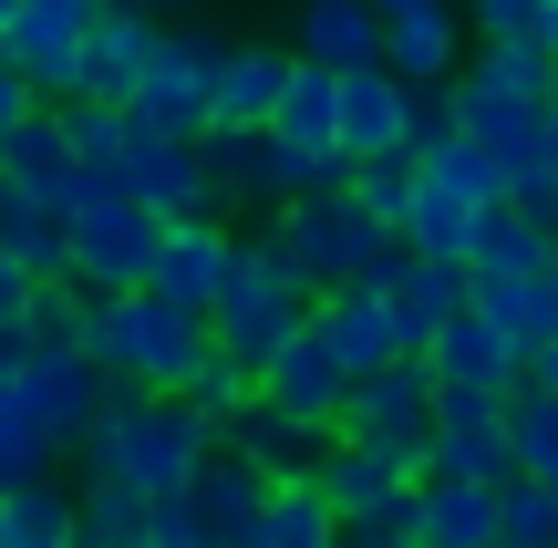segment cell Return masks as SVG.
Returning <instances> with one entry per match:
<instances>
[{
  "instance_id": "23",
  "label": "cell",
  "mask_w": 558,
  "mask_h": 548,
  "mask_svg": "<svg viewBox=\"0 0 558 548\" xmlns=\"http://www.w3.org/2000/svg\"><path fill=\"white\" fill-rule=\"evenodd\" d=\"M476 310L527 352V373H538V352L558 342V290L548 280H518V269H476Z\"/></svg>"
},
{
  "instance_id": "36",
  "label": "cell",
  "mask_w": 558,
  "mask_h": 548,
  "mask_svg": "<svg viewBox=\"0 0 558 548\" xmlns=\"http://www.w3.org/2000/svg\"><path fill=\"white\" fill-rule=\"evenodd\" d=\"M476 218L486 207L445 197V186L424 176V207H414V228H403V248H414V259H465V248H476Z\"/></svg>"
},
{
  "instance_id": "38",
  "label": "cell",
  "mask_w": 558,
  "mask_h": 548,
  "mask_svg": "<svg viewBox=\"0 0 558 548\" xmlns=\"http://www.w3.org/2000/svg\"><path fill=\"white\" fill-rule=\"evenodd\" d=\"M497 425H518V393H476V383L435 393V435H497Z\"/></svg>"
},
{
  "instance_id": "54",
  "label": "cell",
  "mask_w": 558,
  "mask_h": 548,
  "mask_svg": "<svg viewBox=\"0 0 558 548\" xmlns=\"http://www.w3.org/2000/svg\"><path fill=\"white\" fill-rule=\"evenodd\" d=\"M548 290H558V269H548Z\"/></svg>"
},
{
  "instance_id": "6",
  "label": "cell",
  "mask_w": 558,
  "mask_h": 548,
  "mask_svg": "<svg viewBox=\"0 0 558 548\" xmlns=\"http://www.w3.org/2000/svg\"><path fill=\"white\" fill-rule=\"evenodd\" d=\"M228 52H239V41H218V32H166L156 73L135 83V103H124V114H135L145 135L207 145V135H218V83H228Z\"/></svg>"
},
{
  "instance_id": "20",
  "label": "cell",
  "mask_w": 558,
  "mask_h": 548,
  "mask_svg": "<svg viewBox=\"0 0 558 548\" xmlns=\"http://www.w3.org/2000/svg\"><path fill=\"white\" fill-rule=\"evenodd\" d=\"M156 52H166V21H145V11H104L94 52H83V103H135V83L156 73Z\"/></svg>"
},
{
  "instance_id": "55",
  "label": "cell",
  "mask_w": 558,
  "mask_h": 548,
  "mask_svg": "<svg viewBox=\"0 0 558 548\" xmlns=\"http://www.w3.org/2000/svg\"><path fill=\"white\" fill-rule=\"evenodd\" d=\"M414 548H435V538H414Z\"/></svg>"
},
{
  "instance_id": "32",
  "label": "cell",
  "mask_w": 558,
  "mask_h": 548,
  "mask_svg": "<svg viewBox=\"0 0 558 548\" xmlns=\"http://www.w3.org/2000/svg\"><path fill=\"white\" fill-rule=\"evenodd\" d=\"M94 290L83 280H41V301H32V321H21V342H32V363L41 352H94Z\"/></svg>"
},
{
  "instance_id": "37",
  "label": "cell",
  "mask_w": 558,
  "mask_h": 548,
  "mask_svg": "<svg viewBox=\"0 0 558 548\" xmlns=\"http://www.w3.org/2000/svg\"><path fill=\"white\" fill-rule=\"evenodd\" d=\"M518 476L527 487H558V404L548 393H518Z\"/></svg>"
},
{
  "instance_id": "53",
  "label": "cell",
  "mask_w": 558,
  "mask_h": 548,
  "mask_svg": "<svg viewBox=\"0 0 558 548\" xmlns=\"http://www.w3.org/2000/svg\"><path fill=\"white\" fill-rule=\"evenodd\" d=\"M0 186H11V145H0Z\"/></svg>"
},
{
  "instance_id": "41",
  "label": "cell",
  "mask_w": 558,
  "mask_h": 548,
  "mask_svg": "<svg viewBox=\"0 0 558 548\" xmlns=\"http://www.w3.org/2000/svg\"><path fill=\"white\" fill-rule=\"evenodd\" d=\"M507 207H518L527 228H548V239H558V176H548V166H518V197H507Z\"/></svg>"
},
{
  "instance_id": "15",
  "label": "cell",
  "mask_w": 558,
  "mask_h": 548,
  "mask_svg": "<svg viewBox=\"0 0 558 548\" xmlns=\"http://www.w3.org/2000/svg\"><path fill=\"white\" fill-rule=\"evenodd\" d=\"M186 508H197V538H207V548H259L269 508H279V487L248 466V455H228V446H218V466L186 487Z\"/></svg>"
},
{
  "instance_id": "40",
  "label": "cell",
  "mask_w": 558,
  "mask_h": 548,
  "mask_svg": "<svg viewBox=\"0 0 558 548\" xmlns=\"http://www.w3.org/2000/svg\"><path fill=\"white\" fill-rule=\"evenodd\" d=\"M538 11H548V0H465L476 41H538Z\"/></svg>"
},
{
  "instance_id": "47",
  "label": "cell",
  "mask_w": 558,
  "mask_h": 548,
  "mask_svg": "<svg viewBox=\"0 0 558 548\" xmlns=\"http://www.w3.org/2000/svg\"><path fill=\"white\" fill-rule=\"evenodd\" d=\"M538 166H548V176H558V103H548V145H538Z\"/></svg>"
},
{
  "instance_id": "48",
  "label": "cell",
  "mask_w": 558,
  "mask_h": 548,
  "mask_svg": "<svg viewBox=\"0 0 558 548\" xmlns=\"http://www.w3.org/2000/svg\"><path fill=\"white\" fill-rule=\"evenodd\" d=\"M341 548H403V538H373V528H341Z\"/></svg>"
},
{
  "instance_id": "3",
  "label": "cell",
  "mask_w": 558,
  "mask_h": 548,
  "mask_svg": "<svg viewBox=\"0 0 558 548\" xmlns=\"http://www.w3.org/2000/svg\"><path fill=\"white\" fill-rule=\"evenodd\" d=\"M94 363L114 373L124 393H197V373L218 363V331L197 310L156 301V290H124V301L94 310Z\"/></svg>"
},
{
  "instance_id": "35",
  "label": "cell",
  "mask_w": 558,
  "mask_h": 548,
  "mask_svg": "<svg viewBox=\"0 0 558 548\" xmlns=\"http://www.w3.org/2000/svg\"><path fill=\"white\" fill-rule=\"evenodd\" d=\"M352 207H362L373 228H393V239H403V228H414V207H424V166H414V156L362 166V176H352Z\"/></svg>"
},
{
  "instance_id": "34",
  "label": "cell",
  "mask_w": 558,
  "mask_h": 548,
  "mask_svg": "<svg viewBox=\"0 0 558 548\" xmlns=\"http://www.w3.org/2000/svg\"><path fill=\"white\" fill-rule=\"evenodd\" d=\"M259 548H341V508L320 497V476H300V487H279Z\"/></svg>"
},
{
  "instance_id": "46",
  "label": "cell",
  "mask_w": 558,
  "mask_h": 548,
  "mask_svg": "<svg viewBox=\"0 0 558 548\" xmlns=\"http://www.w3.org/2000/svg\"><path fill=\"white\" fill-rule=\"evenodd\" d=\"M527 393H548V404H558V342L538 352V373H527Z\"/></svg>"
},
{
  "instance_id": "14",
  "label": "cell",
  "mask_w": 558,
  "mask_h": 548,
  "mask_svg": "<svg viewBox=\"0 0 558 548\" xmlns=\"http://www.w3.org/2000/svg\"><path fill=\"white\" fill-rule=\"evenodd\" d=\"M228 269H239V228L228 218H197V228H166V248H156V301H177V310H218L228 301Z\"/></svg>"
},
{
  "instance_id": "17",
  "label": "cell",
  "mask_w": 558,
  "mask_h": 548,
  "mask_svg": "<svg viewBox=\"0 0 558 548\" xmlns=\"http://www.w3.org/2000/svg\"><path fill=\"white\" fill-rule=\"evenodd\" d=\"M269 404L290 414V425H311V435H341V414H352V373L331 363L320 331H300V342L269 363Z\"/></svg>"
},
{
  "instance_id": "43",
  "label": "cell",
  "mask_w": 558,
  "mask_h": 548,
  "mask_svg": "<svg viewBox=\"0 0 558 548\" xmlns=\"http://www.w3.org/2000/svg\"><path fill=\"white\" fill-rule=\"evenodd\" d=\"M32 301H41V280L11 259V248H0V331H21V321H32Z\"/></svg>"
},
{
  "instance_id": "39",
  "label": "cell",
  "mask_w": 558,
  "mask_h": 548,
  "mask_svg": "<svg viewBox=\"0 0 558 548\" xmlns=\"http://www.w3.org/2000/svg\"><path fill=\"white\" fill-rule=\"evenodd\" d=\"M507 548H558V487H507Z\"/></svg>"
},
{
  "instance_id": "44",
  "label": "cell",
  "mask_w": 558,
  "mask_h": 548,
  "mask_svg": "<svg viewBox=\"0 0 558 548\" xmlns=\"http://www.w3.org/2000/svg\"><path fill=\"white\" fill-rule=\"evenodd\" d=\"M156 528H166V538H186V548H207V538H197V508H186V497H166V508H156Z\"/></svg>"
},
{
  "instance_id": "31",
  "label": "cell",
  "mask_w": 558,
  "mask_h": 548,
  "mask_svg": "<svg viewBox=\"0 0 558 548\" xmlns=\"http://www.w3.org/2000/svg\"><path fill=\"white\" fill-rule=\"evenodd\" d=\"M465 269H518V280H548V269H558V239H548V228H527L518 207H486Z\"/></svg>"
},
{
  "instance_id": "4",
  "label": "cell",
  "mask_w": 558,
  "mask_h": 548,
  "mask_svg": "<svg viewBox=\"0 0 558 548\" xmlns=\"http://www.w3.org/2000/svg\"><path fill=\"white\" fill-rule=\"evenodd\" d=\"M279 248H290V269L311 280V301H331V290H393L403 269H414V248L393 239V228H373L352 207V186L341 197H300V207H279Z\"/></svg>"
},
{
  "instance_id": "9",
  "label": "cell",
  "mask_w": 558,
  "mask_h": 548,
  "mask_svg": "<svg viewBox=\"0 0 558 548\" xmlns=\"http://www.w3.org/2000/svg\"><path fill=\"white\" fill-rule=\"evenodd\" d=\"M124 197H145L166 228L228 218V197H218V176H207V156H197V145H177V135H135V156H124Z\"/></svg>"
},
{
  "instance_id": "24",
  "label": "cell",
  "mask_w": 558,
  "mask_h": 548,
  "mask_svg": "<svg viewBox=\"0 0 558 548\" xmlns=\"http://www.w3.org/2000/svg\"><path fill=\"white\" fill-rule=\"evenodd\" d=\"M73 538H83V508L62 476H32L0 497V548H73Z\"/></svg>"
},
{
  "instance_id": "30",
  "label": "cell",
  "mask_w": 558,
  "mask_h": 548,
  "mask_svg": "<svg viewBox=\"0 0 558 548\" xmlns=\"http://www.w3.org/2000/svg\"><path fill=\"white\" fill-rule=\"evenodd\" d=\"M73 508H83V538H73V548H135L145 528H156V497L124 487V476H83Z\"/></svg>"
},
{
  "instance_id": "1",
  "label": "cell",
  "mask_w": 558,
  "mask_h": 548,
  "mask_svg": "<svg viewBox=\"0 0 558 548\" xmlns=\"http://www.w3.org/2000/svg\"><path fill=\"white\" fill-rule=\"evenodd\" d=\"M218 446H228V435L207 425L186 393H114V414L83 435L73 466L83 476H124V487H145L166 508V497H186L207 466H218Z\"/></svg>"
},
{
  "instance_id": "50",
  "label": "cell",
  "mask_w": 558,
  "mask_h": 548,
  "mask_svg": "<svg viewBox=\"0 0 558 548\" xmlns=\"http://www.w3.org/2000/svg\"><path fill=\"white\" fill-rule=\"evenodd\" d=\"M538 41H548V52H558V0H548V11H538Z\"/></svg>"
},
{
  "instance_id": "10",
  "label": "cell",
  "mask_w": 558,
  "mask_h": 548,
  "mask_svg": "<svg viewBox=\"0 0 558 548\" xmlns=\"http://www.w3.org/2000/svg\"><path fill=\"white\" fill-rule=\"evenodd\" d=\"M414 135H424V94L403 73H352V83H341V156H352V166L414 156Z\"/></svg>"
},
{
  "instance_id": "11",
  "label": "cell",
  "mask_w": 558,
  "mask_h": 548,
  "mask_svg": "<svg viewBox=\"0 0 558 548\" xmlns=\"http://www.w3.org/2000/svg\"><path fill=\"white\" fill-rule=\"evenodd\" d=\"M21 393H32V414L62 435V455H83V435L114 414V393H124V383L94 363V352H41V363L21 373Z\"/></svg>"
},
{
  "instance_id": "21",
  "label": "cell",
  "mask_w": 558,
  "mask_h": 548,
  "mask_svg": "<svg viewBox=\"0 0 558 548\" xmlns=\"http://www.w3.org/2000/svg\"><path fill=\"white\" fill-rule=\"evenodd\" d=\"M424 363H435V383H476V393H527V352L507 342V331L486 321V310H465V321L445 331V342L424 352Z\"/></svg>"
},
{
  "instance_id": "18",
  "label": "cell",
  "mask_w": 558,
  "mask_h": 548,
  "mask_svg": "<svg viewBox=\"0 0 558 548\" xmlns=\"http://www.w3.org/2000/svg\"><path fill=\"white\" fill-rule=\"evenodd\" d=\"M383 301H393V321H403V352H435L445 331L476 310V269H465V259H414Z\"/></svg>"
},
{
  "instance_id": "52",
  "label": "cell",
  "mask_w": 558,
  "mask_h": 548,
  "mask_svg": "<svg viewBox=\"0 0 558 548\" xmlns=\"http://www.w3.org/2000/svg\"><path fill=\"white\" fill-rule=\"evenodd\" d=\"M11 21H21V0H0V41H11Z\"/></svg>"
},
{
  "instance_id": "22",
  "label": "cell",
  "mask_w": 558,
  "mask_h": 548,
  "mask_svg": "<svg viewBox=\"0 0 558 548\" xmlns=\"http://www.w3.org/2000/svg\"><path fill=\"white\" fill-rule=\"evenodd\" d=\"M331 446H341V435L290 425L279 404H259V414H239V425H228V455H248L269 487H300V476H320V455H331Z\"/></svg>"
},
{
  "instance_id": "45",
  "label": "cell",
  "mask_w": 558,
  "mask_h": 548,
  "mask_svg": "<svg viewBox=\"0 0 558 548\" xmlns=\"http://www.w3.org/2000/svg\"><path fill=\"white\" fill-rule=\"evenodd\" d=\"M383 11V32H393V21H414V11H456V0H373Z\"/></svg>"
},
{
  "instance_id": "5",
  "label": "cell",
  "mask_w": 558,
  "mask_h": 548,
  "mask_svg": "<svg viewBox=\"0 0 558 548\" xmlns=\"http://www.w3.org/2000/svg\"><path fill=\"white\" fill-rule=\"evenodd\" d=\"M156 248H166V218L124 186H94L73 207V280L94 301H124V290H156Z\"/></svg>"
},
{
  "instance_id": "42",
  "label": "cell",
  "mask_w": 558,
  "mask_h": 548,
  "mask_svg": "<svg viewBox=\"0 0 558 548\" xmlns=\"http://www.w3.org/2000/svg\"><path fill=\"white\" fill-rule=\"evenodd\" d=\"M32 114H41V94H32V73H21V62L0 52V145H11V135H21V124H32Z\"/></svg>"
},
{
  "instance_id": "12",
  "label": "cell",
  "mask_w": 558,
  "mask_h": 548,
  "mask_svg": "<svg viewBox=\"0 0 558 548\" xmlns=\"http://www.w3.org/2000/svg\"><path fill=\"white\" fill-rule=\"evenodd\" d=\"M11 186H21L32 207H52V218H73V207L104 186L94 166H83V145H73V124H62V103H41V114L11 135Z\"/></svg>"
},
{
  "instance_id": "33",
  "label": "cell",
  "mask_w": 558,
  "mask_h": 548,
  "mask_svg": "<svg viewBox=\"0 0 558 548\" xmlns=\"http://www.w3.org/2000/svg\"><path fill=\"white\" fill-rule=\"evenodd\" d=\"M62 124H73L83 166H94L104 186H124V156H135V135H145V124L124 114V103H62Z\"/></svg>"
},
{
  "instance_id": "26",
  "label": "cell",
  "mask_w": 558,
  "mask_h": 548,
  "mask_svg": "<svg viewBox=\"0 0 558 548\" xmlns=\"http://www.w3.org/2000/svg\"><path fill=\"white\" fill-rule=\"evenodd\" d=\"M62 466V435L32 414V393H21V373H0V497L32 487V476Z\"/></svg>"
},
{
  "instance_id": "19",
  "label": "cell",
  "mask_w": 558,
  "mask_h": 548,
  "mask_svg": "<svg viewBox=\"0 0 558 548\" xmlns=\"http://www.w3.org/2000/svg\"><path fill=\"white\" fill-rule=\"evenodd\" d=\"M290 73H300L290 41H239L228 52V83H218V124L228 135H269L279 103H290Z\"/></svg>"
},
{
  "instance_id": "25",
  "label": "cell",
  "mask_w": 558,
  "mask_h": 548,
  "mask_svg": "<svg viewBox=\"0 0 558 548\" xmlns=\"http://www.w3.org/2000/svg\"><path fill=\"white\" fill-rule=\"evenodd\" d=\"M0 248H11L32 280H73V218H52V207H32L21 186H0Z\"/></svg>"
},
{
  "instance_id": "27",
  "label": "cell",
  "mask_w": 558,
  "mask_h": 548,
  "mask_svg": "<svg viewBox=\"0 0 558 548\" xmlns=\"http://www.w3.org/2000/svg\"><path fill=\"white\" fill-rule=\"evenodd\" d=\"M435 548H507V487H424Z\"/></svg>"
},
{
  "instance_id": "51",
  "label": "cell",
  "mask_w": 558,
  "mask_h": 548,
  "mask_svg": "<svg viewBox=\"0 0 558 548\" xmlns=\"http://www.w3.org/2000/svg\"><path fill=\"white\" fill-rule=\"evenodd\" d=\"M135 548H186V538H166V528H145V538H135Z\"/></svg>"
},
{
  "instance_id": "2",
  "label": "cell",
  "mask_w": 558,
  "mask_h": 548,
  "mask_svg": "<svg viewBox=\"0 0 558 548\" xmlns=\"http://www.w3.org/2000/svg\"><path fill=\"white\" fill-rule=\"evenodd\" d=\"M311 280L290 269V248H279V228H239V269H228V301L207 310V331H218L228 363H248L269 383V363L311 331Z\"/></svg>"
},
{
  "instance_id": "13",
  "label": "cell",
  "mask_w": 558,
  "mask_h": 548,
  "mask_svg": "<svg viewBox=\"0 0 558 548\" xmlns=\"http://www.w3.org/2000/svg\"><path fill=\"white\" fill-rule=\"evenodd\" d=\"M311 331L331 342V363L352 373V383H373V373L414 363V352H403V321H393V301H383V290H331V301L311 310Z\"/></svg>"
},
{
  "instance_id": "7",
  "label": "cell",
  "mask_w": 558,
  "mask_h": 548,
  "mask_svg": "<svg viewBox=\"0 0 558 548\" xmlns=\"http://www.w3.org/2000/svg\"><path fill=\"white\" fill-rule=\"evenodd\" d=\"M435 363H393V373H373V383H352V414H341V435L352 446H373V455H393L403 476H424L435 466Z\"/></svg>"
},
{
  "instance_id": "29",
  "label": "cell",
  "mask_w": 558,
  "mask_h": 548,
  "mask_svg": "<svg viewBox=\"0 0 558 548\" xmlns=\"http://www.w3.org/2000/svg\"><path fill=\"white\" fill-rule=\"evenodd\" d=\"M465 83H486V94H518V103H558V52L548 41H476V62H465Z\"/></svg>"
},
{
  "instance_id": "49",
  "label": "cell",
  "mask_w": 558,
  "mask_h": 548,
  "mask_svg": "<svg viewBox=\"0 0 558 548\" xmlns=\"http://www.w3.org/2000/svg\"><path fill=\"white\" fill-rule=\"evenodd\" d=\"M114 11H145V21H166V11H177V0H114Z\"/></svg>"
},
{
  "instance_id": "8",
  "label": "cell",
  "mask_w": 558,
  "mask_h": 548,
  "mask_svg": "<svg viewBox=\"0 0 558 548\" xmlns=\"http://www.w3.org/2000/svg\"><path fill=\"white\" fill-rule=\"evenodd\" d=\"M104 11H114V0H21V21H11V62L32 73L41 103H83V52H94Z\"/></svg>"
},
{
  "instance_id": "28",
  "label": "cell",
  "mask_w": 558,
  "mask_h": 548,
  "mask_svg": "<svg viewBox=\"0 0 558 548\" xmlns=\"http://www.w3.org/2000/svg\"><path fill=\"white\" fill-rule=\"evenodd\" d=\"M414 166L445 186V197H465V207H507V197H518V166H507V156H486L476 135H445V145H424Z\"/></svg>"
},
{
  "instance_id": "16",
  "label": "cell",
  "mask_w": 558,
  "mask_h": 548,
  "mask_svg": "<svg viewBox=\"0 0 558 548\" xmlns=\"http://www.w3.org/2000/svg\"><path fill=\"white\" fill-rule=\"evenodd\" d=\"M290 52L320 62V73H383V11L373 0H300Z\"/></svg>"
}]
</instances>
